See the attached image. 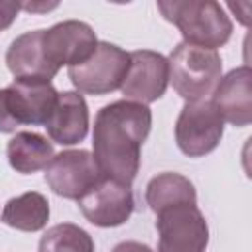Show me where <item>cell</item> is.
<instances>
[{
  "label": "cell",
  "instance_id": "6da1fadb",
  "mask_svg": "<svg viewBox=\"0 0 252 252\" xmlns=\"http://www.w3.org/2000/svg\"><path fill=\"white\" fill-rule=\"evenodd\" d=\"M152 128L148 104L116 100L94 118L93 158L104 177L130 185L140 169V150Z\"/></svg>",
  "mask_w": 252,
  "mask_h": 252
},
{
  "label": "cell",
  "instance_id": "7a4b0ae2",
  "mask_svg": "<svg viewBox=\"0 0 252 252\" xmlns=\"http://www.w3.org/2000/svg\"><path fill=\"white\" fill-rule=\"evenodd\" d=\"M158 10L183 35V43L217 49L232 35V22L215 0H159Z\"/></svg>",
  "mask_w": 252,
  "mask_h": 252
},
{
  "label": "cell",
  "instance_id": "3957f363",
  "mask_svg": "<svg viewBox=\"0 0 252 252\" xmlns=\"http://www.w3.org/2000/svg\"><path fill=\"white\" fill-rule=\"evenodd\" d=\"M167 63L169 83L187 102L207 100L222 77V61L217 49H205L181 41L171 51Z\"/></svg>",
  "mask_w": 252,
  "mask_h": 252
},
{
  "label": "cell",
  "instance_id": "277c9868",
  "mask_svg": "<svg viewBox=\"0 0 252 252\" xmlns=\"http://www.w3.org/2000/svg\"><path fill=\"white\" fill-rule=\"evenodd\" d=\"M158 215V252H205L209 244V224L197 203L167 207Z\"/></svg>",
  "mask_w": 252,
  "mask_h": 252
},
{
  "label": "cell",
  "instance_id": "5b68a950",
  "mask_svg": "<svg viewBox=\"0 0 252 252\" xmlns=\"http://www.w3.org/2000/svg\"><path fill=\"white\" fill-rule=\"evenodd\" d=\"M130 65V53L114 43L98 41L94 53L81 65L69 67L67 75L79 93L108 94L120 89Z\"/></svg>",
  "mask_w": 252,
  "mask_h": 252
},
{
  "label": "cell",
  "instance_id": "8992f818",
  "mask_svg": "<svg viewBox=\"0 0 252 252\" xmlns=\"http://www.w3.org/2000/svg\"><path fill=\"white\" fill-rule=\"evenodd\" d=\"M224 132V120L211 100L185 102L175 122V142L189 158L211 154Z\"/></svg>",
  "mask_w": 252,
  "mask_h": 252
},
{
  "label": "cell",
  "instance_id": "52a82bcc",
  "mask_svg": "<svg viewBox=\"0 0 252 252\" xmlns=\"http://www.w3.org/2000/svg\"><path fill=\"white\" fill-rule=\"evenodd\" d=\"M100 177L102 173L93 154L87 150H65L55 154L45 167V181L49 189L55 195L73 201H79L87 191H91Z\"/></svg>",
  "mask_w": 252,
  "mask_h": 252
},
{
  "label": "cell",
  "instance_id": "ba28073f",
  "mask_svg": "<svg viewBox=\"0 0 252 252\" xmlns=\"http://www.w3.org/2000/svg\"><path fill=\"white\" fill-rule=\"evenodd\" d=\"M45 59L55 67L61 69L63 65L75 67L85 63L96 49L98 39L94 30L79 20H65L49 30H43L41 37Z\"/></svg>",
  "mask_w": 252,
  "mask_h": 252
},
{
  "label": "cell",
  "instance_id": "9c48e42d",
  "mask_svg": "<svg viewBox=\"0 0 252 252\" xmlns=\"http://www.w3.org/2000/svg\"><path fill=\"white\" fill-rule=\"evenodd\" d=\"M169 83L167 59L152 49H136L130 53V65L120 85L124 100L150 104L163 96Z\"/></svg>",
  "mask_w": 252,
  "mask_h": 252
},
{
  "label": "cell",
  "instance_id": "30bf717a",
  "mask_svg": "<svg viewBox=\"0 0 252 252\" xmlns=\"http://www.w3.org/2000/svg\"><path fill=\"white\" fill-rule=\"evenodd\" d=\"M83 217L100 228H112L124 224L134 211V195L130 185L100 177V181L79 199Z\"/></svg>",
  "mask_w": 252,
  "mask_h": 252
},
{
  "label": "cell",
  "instance_id": "8fae6325",
  "mask_svg": "<svg viewBox=\"0 0 252 252\" xmlns=\"http://www.w3.org/2000/svg\"><path fill=\"white\" fill-rule=\"evenodd\" d=\"M4 98L16 126L45 124L55 106L57 91L45 79H14L4 89Z\"/></svg>",
  "mask_w": 252,
  "mask_h": 252
},
{
  "label": "cell",
  "instance_id": "7c38bea8",
  "mask_svg": "<svg viewBox=\"0 0 252 252\" xmlns=\"http://www.w3.org/2000/svg\"><path fill=\"white\" fill-rule=\"evenodd\" d=\"M211 102L222 120L238 128L248 126L252 122V69L242 65L220 77Z\"/></svg>",
  "mask_w": 252,
  "mask_h": 252
},
{
  "label": "cell",
  "instance_id": "4fadbf2b",
  "mask_svg": "<svg viewBox=\"0 0 252 252\" xmlns=\"http://www.w3.org/2000/svg\"><path fill=\"white\" fill-rule=\"evenodd\" d=\"M47 134L61 146H73L85 140L89 132V106L77 91L57 93L55 106L45 122Z\"/></svg>",
  "mask_w": 252,
  "mask_h": 252
},
{
  "label": "cell",
  "instance_id": "5bb4252c",
  "mask_svg": "<svg viewBox=\"0 0 252 252\" xmlns=\"http://www.w3.org/2000/svg\"><path fill=\"white\" fill-rule=\"evenodd\" d=\"M43 30H33L18 35L6 53L8 69L16 79H45L51 81L59 69H55L43 53L41 45Z\"/></svg>",
  "mask_w": 252,
  "mask_h": 252
},
{
  "label": "cell",
  "instance_id": "9a60e30c",
  "mask_svg": "<svg viewBox=\"0 0 252 252\" xmlns=\"http://www.w3.org/2000/svg\"><path fill=\"white\" fill-rule=\"evenodd\" d=\"M6 156L18 173H35L45 169L53 159V146L51 142L37 134V132H18L6 146Z\"/></svg>",
  "mask_w": 252,
  "mask_h": 252
},
{
  "label": "cell",
  "instance_id": "2e32d148",
  "mask_svg": "<svg viewBox=\"0 0 252 252\" xmlns=\"http://www.w3.org/2000/svg\"><path fill=\"white\" fill-rule=\"evenodd\" d=\"M2 222L22 230V232H35L41 230L49 220V203L37 191L22 193L10 199L2 211Z\"/></svg>",
  "mask_w": 252,
  "mask_h": 252
},
{
  "label": "cell",
  "instance_id": "e0dca14e",
  "mask_svg": "<svg viewBox=\"0 0 252 252\" xmlns=\"http://www.w3.org/2000/svg\"><path fill=\"white\" fill-rule=\"evenodd\" d=\"M146 203L154 213L181 203H197L195 185L181 173L165 171L152 177L146 185Z\"/></svg>",
  "mask_w": 252,
  "mask_h": 252
},
{
  "label": "cell",
  "instance_id": "ac0fdd59",
  "mask_svg": "<svg viewBox=\"0 0 252 252\" xmlns=\"http://www.w3.org/2000/svg\"><path fill=\"white\" fill-rule=\"evenodd\" d=\"M37 250L39 252H94V242L85 228L73 222H59L43 232Z\"/></svg>",
  "mask_w": 252,
  "mask_h": 252
},
{
  "label": "cell",
  "instance_id": "d6986e66",
  "mask_svg": "<svg viewBox=\"0 0 252 252\" xmlns=\"http://www.w3.org/2000/svg\"><path fill=\"white\" fill-rule=\"evenodd\" d=\"M20 10H22V2L0 0V30L10 28V24L16 20V16H18Z\"/></svg>",
  "mask_w": 252,
  "mask_h": 252
},
{
  "label": "cell",
  "instance_id": "ffe728a7",
  "mask_svg": "<svg viewBox=\"0 0 252 252\" xmlns=\"http://www.w3.org/2000/svg\"><path fill=\"white\" fill-rule=\"evenodd\" d=\"M16 122L12 120L8 106H6V98H4V89H0V134H8V132H16Z\"/></svg>",
  "mask_w": 252,
  "mask_h": 252
},
{
  "label": "cell",
  "instance_id": "44dd1931",
  "mask_svg": "<svg viewBox=\"0 0 252 252\" xmlns=\"http://www.w3.org/2000/svg\"><path fill=\"white\" fill-rule=\"evenodd\" d=\"M112 252H154L148 244L144 242H138V240H124V242H118Z\"/></svg>",
  "mask_w": 252,
  "mask_h": 252
},
{
  "label": "cell",
  "instance_id": "7402d4cb",
  "mask_svg": "<svg viewBox=\"0 0 252 252\" xmlns=\"http://www.w3.org/2000/svg\"><path fill=\"white\" fill-rule=\"evenodd\" d=\"M57 4H22V10H28V12H43V10H49V8H55Z\"/></svg>",
  "mask_w": 252,
  "mask_h": 252
}]
</instances>
